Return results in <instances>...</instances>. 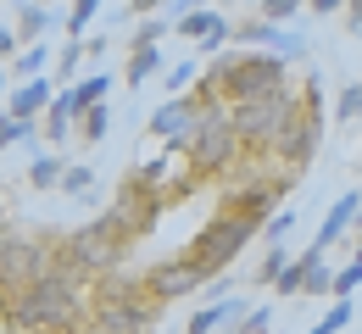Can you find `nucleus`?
I'll return each mask as SVG.
<instances>
[{
  "instance_id": "9b49d317",
  "label": "nucleus",
  "mask_w": 362,
  "mask_h": 334,
  "mask_svg": "<svg viewBox=\"0 0 362 334\" xmlns=\"http://www.w3.org/2000/svg\"><path fill=\"white\" fill-rule=\"evenodd\" d=\"M195 117H201V100L195 95H168L156 112H151V140H162L168 150H179L184 140H189V129H195Z\"/></svg>"
},
{
  "instance_id": "20e7f679",
  "label": "nucleus",
  "mask_w": 362,
  "mask_h": 334,
  "mask_svg": "<svg viewBox=\"0 0 362 334\" xmlns=\"http://www.w3.org/2000/svg\"><path fill=\"white\" fill-rule=\"evenodd\" d=\"M223 106L234 100H257V95H273L290 84V61H279L268 50H228V56H212V73H201Z\"/></svg>"
},
{
  "instance_id": "f704fd0d",
  "label": "nucleus",
  "mask_w": 362,
  "mask_h": 334,
  "mask_svg": "<svg viewBox=\"0 0 362 334\" xmlns=\"http://www.w3.org/2000/svg\"><path fill=\"white\" fill-rule=\"evenodd\" d=\"M11 56H17V34H11V28H6V23H0V67H6V61H11Z\"/></svg>"
},
{
  "instance_id": "393cba45",
  "label": "nucleus",
  "mask_w": 362,
  "mask_h": 334,
  "mask_svg": "<svg viewBox=\"0 0 362 334\" xmlns=\"http://www.w3.org/2000/svg\"><path fill=\"white\" fill-rule=\"evenodd\" d=\"M351 318H357V306H351V295H334V306L317 318L307 334H340V329H351Z\"/></svg>"
},
{
  "instance_id": "c756f323",
  "label": "nucleus",
  "mask_w": 362,
  "mask_h": 334,
  "mask_svg": "<svg viewBox=\"0 0 362 334\" xmlns=\"http://www.w3.org/2000/svg\"><path fill=\"white\" fill-rule=\"evenodd\" d=\"M301 11V0H257V17L262 23H290Z\"/></svg>"
},
{
  "instance_id": "b1692460",
  "label": "nucleus",
  "mask_w": 362,
  "mask_h": 334,
  "mask_svg": "<svg viewBox=\"0 0 362 334\" xmlns=\"http://www.w3.org/2000/svg\"><path fill=\"white\" fill-rule=\"evenodd\" d=\"M100 6H106V0H73L67 17H62V34H67V40H84V28L100 17Z\"/></svg>"
},
{
  "instance_id": "9d476101",
  "label": "nucleus",
  "mask_w": 362,
  "mask_h": 334,
  "mask_svg": "<svg viewBox=\"0 0 362 334\" xmlns=\"http://www.w3.org/2000/svg\"><path fill=\"white\" fill-rule=\"evenodd\" d=\"M139 285H145V295L156 301V306H173V301H184V295H195V290H206L212 279L189 262V256H168V262H156V268H145L139 273Z\"/></svg>"
},
{
  "instance_id": "c85d7f7f",
  "label": "nucleus",
  "mask_w": 362,
  "mask_h": 334,
  "mask_svg": "<svg viewBox=\"0 0 362 334\" xmlns=\"http://www.w3.org/2000/svg\"><path fill=\"white\" fill-rule=\"evenodd\" d=\"M296 223H301V212H296V206H284V212H273L268 223H262V234H257V239H268V245H284Z\"/></svg>"
},
{
  "instance_id": "39448f33",
  "label": "nucleus",
  "mask_w": 362,
  "mask_h": 334,
  "mask_svg": "<svg viewBox=\"0 0 362 334\" xmlns=\"http://www.w3.org/2000/svg\"><path fill=\"white\" fill-rule=\"evenodd\" d=\"M257 234H262V223H257V217H245V212H212V223L189 239L179 256H189L206 279H218V273L234 268V256H240Z\"/></svg>"
},
{
  "instance_id": "4c0bfd02",
  "label": "nucleus",
  "mask_w": 362,
  "mask_h": 334,
  "mask_svg": "<svg viewBox=\"0 0 362 334\" xmlns=\"http://www.w3.org/2000/svg\"><path fill=\"white\" fill-rule=\"evenodd\" d=\"M6 90H11V84H6V67H0V106H6Z\"/></svg>"
},
{
  "instance_id": "423d86ee",
  "label": "nucleus",
  "mask_w": 362,
  "mask_h": 334,
  "mask_svg": "<svg viewBox=\"0 0 362 334\" xmlns=\"http://www.w3.org/2000/svg\"><path fill=\"white\" fill-rule=\"evenodd\" d=\"M296 106L301 95L284 84V90H273V95H257V100H234L228 106V123H234V140L240 145H257V150H268L279 140V129L296 117Z\"/></svg>"
},
{
  "instance_id": "2eb2a0df",
  "label": "nucleus",
  "mask_w": 362,
  "mask_h": 334,
  "mask_svg": "<svg viewBox=\"0 0 362 334\" xmlns=\"http://www.w3.org/2000/svg\"><path fill=\"white\" fill-rule=\"evenodd\" d=\"M50 28H56V11H50L45 0H17V23H11V34H17V50L34 45V40H45Z\"/></svg>"
},
{
  "instance_id": "72a5a7b5",
  "label": "nucleus",
  "mask_w": 362,
  "mask_h": 334,
  "mask_svg": "<svg viewBox=\"0 0 362 334\" xmlns=\"http://www.w3.org/2000/svg\"><path fill=\"white\" fill-rule=\"evenodd\" d=\"M168 0H129V17H156Z\"/></svg>"
},
{
  "instance_id": "4be33fe9",
  "label": "nucleus",
  "mask_w": 362,
  "mask_h": 334,
  "mask_svg": "<svg viewBox=\"0 0 362 334\" xmlns=\"http://www.w3.org/2000/svg\"><path fill=\"white\" fill-rule=\"evenodd\" d=\"M162 84H168V95H189L201 84V56H184L173 67H162Z\"/></svg>"
},
{
  "instance_id": "79ce46f5",
  "label": "nucleus",
  "mask_w": 362,
  "mask_h": 334,
  "mask_svg": "<svg viewBox=\"0 0 362 334\" xmlns=\"http://www.w3.org/2000/svg\"><path fill=\"white\" fill-rule=\"evenodd\" d=\"M351 262H362V234H357V256H351Z\"/></svg>"
},
{
  "instance_id": "aec40b11",
  "label": "nucleus",
  "mask_w": 362,
  "mask_h": 334,
  "mask_svg": "<svg viewBox=\"0 0 362 334\" xmlns=\"http://www.w3.org/2000/svg\"><path fill=\"white\" fill-rule=\"evenodd\" d=\"M11 145H28V150L40 156V123H23V117H6V112H0V156H6Z\"/></svg>"
},
{
  "instance_id": "412c9836",
  "label": "nucleus",
  "mask_w": 362,
  "mask_h": 334,
  "mask_svg": "<svg viewBox=\"0 0 362 334\" xmlns=\"http://www.w3.org/2000/svg\"><path fill=\"white\" fill-rule=\"evenodd\" d=\"M73 134H78V145H100L106 134H112V106L100 100V106H90V112H78V129H73Z\"/></svg>"
},
{
  "instance_id": "7ed1b4c3",
  "label": "nucleus",
  "mask_w": 362,
  "mask_h": 334,
  "mask_svg": "<svg viewBox=\"0 0 362 334\" xmlns=\"http://www.w3.org/2000/svg\"><path fill=\"white\" fill-rule=\"evenodd\" d=\"M129 245H134V234L123 229V217L117 212H100L90 223H78L67 239H56V262H67L73 273H84L95 285L100 273H117L129 262Z\"/></svg>"
},
{
  "instance_id": "37998d69",
  "label": "nucleus",
  "mask_w": 362,
  "mask_h": 334,
  "mask_svg": "<svg viewBox=\"0 0 362 334\" xmlns=\"http://www.w3.org/2000/svg\"><path fill=\"white\" fill-rule=\"evenodd\" d=\"M45 6H56V0H45Z\"/></svg>"
},
{
  "instance_id": "a19ab883",
  "label": "nucleus",
  "mask_w": 362,
  "mask_h": 334,
  "mask_svg": "<svg viewBox=\"0 0 362 334\" xmlns=\"http://www.w3.org/2000/svg\"><path fill=\"white\" fill-rule=\"evenodd\" d=\"M351 229H357V234H362V206H357V223H351Z\"/></svg>"
},
{
  "instance_id": "c9c22d12",
  "label": "nucleus",
  "mask_w": 362,
  "mask_h": 334,
  "mask_svg": "<svg viewBox=\"0 0 362 334\" xmlns=\"http://www.w3.org/2000/svg\"><path fill=\"white\" fill-rule=\"evenodd\" d=\"M301 6H313L317 17H334V11H340V6H346V0H301Z\"/></svg>"
},
{
  "instance_id": "473e14b6",
  "label": "nucleus",
  "mask_w": 362,
  "mask_h": 334,
  "mask_svg": "<svg viewBox=\"0 0 362 334\" xmlns=\"http://www.w3.org/2000/svg\"><path fill=\"white\" fill-rule=\"evenodd\" d=\"M201 6H206V0H168V6H162V17H168V28H173V23H184V17H189V11H201Z\"/></svg>"
},
{
  "instance_id": "dca6fc26",
  "label": "nucleus",
  "mask_w": 362,
  "mask_h": 334,
  "mask_svg": "<svg viewBox=\"0 0 362 334\" xmlns=\"http://www.w3.org/2000/svg\"><path fill=\"white\" fill-rule=\"evenodd\" d=\"M73 129H78L73 95H67V90H56V95H50V106H45V117H40V140L62 145V140H73Z\"/></svg>"
},
{
  "instance_id": "6ab92c4d",
  "label": "nucleus",
  "mask_w": 362,
  "mask_h": 334,
  "mask_svg": "<svg viewBox=\"0 0 362 334\" xmlns=\"http://www.w3.org/2000/svg\"><path fill=\"white\" fill-rule=\"evenodd\" d=\"M67 95H73V112H90L112 95V73H84L78 84H67Z\"/></svg>"
},
{
  "instance_id": "58836bf2",
  "label": "nucleus",
  "mask_w": 362,
  "mask_h": 334,
  "mask_svg": "<svg viewBox=\"0 0 362 334\" xmlns=\"http://www.w3.org/2000/svg\"><path fill=\"white\" fill-rule=\"evenodd\" d=\"M218 334H245V329H240V318H234V323H228V329H218Z\"/></svg>"
},
{
  "instance_id": "f03ea898",
  "label": "nucleus",
  "mask_w": 362,
  "mask_h": 334,
  "mask_svg": "<svg viewBox=\"0 0 362 334\" xmlns=\"http://www.w3.org/2000/svg\"><path fill=\"white\" fill-rule=\"evenodd\" d=\"M156 301L145 295V285H139V273H100L90 285V323L84 329L90 334H151V323H156Z\"/></svg>"
},
{
  "instance_id": "5701e85b",
  "label": "nucleus",
  "mask_w": 362,
  "mask_h": 334,
  "mask_svg": "<svg viewBox=\"0 0 362 334\" xmlns=\"http://www.w3.org/2000/svg\"><path fill=\"white\" fill-rule=\"evenodd\" d=\"M62 167H67V156L40 150V156L28 162V184H34V190H56V184H62Z\"/></svg>"
},
{
  "instance_id": "4468645a",
  "label": "nucleus",
  "mask_w": 362,
  "mask_h": 334,
  "mask_svg": "<svg viewBox=\"0 0 362 334\" xmlns=\"http://www.w3.org/2000/svg\"><path fill=\"white\" fill-rule=\"evenodd\" d=\"M245 306H251L245 295H218V301H206V306H195L184 329H189V334H218V329H228L234 318H245Z\"/></svg>"
},
{
  "instance_id": "a211bd4d",
  "label": "nucleus",
  "mask_w": 362,
  "mask_h": 334,
  "mask_svg": "<svg viewBox=\"0 0 362 334\" xmlns=\"http://www.w3.org/2000/svg\"><path fill=\"white\" fill-rule=\"evenodd\" d=\"M50 56H56V50H50L45 40H34V45H23L11 61H6V73H17V78H45V73H50Z\"/></svg>"
},
{
  "instance_id": "6e6552de",
  "label": "nucleus",
  "mask_w": 362,
  "mask_h": 334,
  "mask_svg": "<svg viewBox=\"0 0 362 334\" xmlns=\"http://www.w3.org/2000/svg\"><path fill=\"white\" fill-rule=\"evenodd\" d=\"M56 268V239H6V251H0V306L17 295L23 285H34L40 273Z\"/></svg>"
},
{
  "instance_id": "f3484780",
  "label": "nucleus",
  "mask_w": 362,
  "mask_h": 334,
  "mask_svg": "<svg viewBox=\"0 0 362 334\" xmlns=\"http://www.w3.org/2000/svg\"><path fill=\"white\" fill-rule=\"evenodd\" d=\"M162 67H168V50H162V45H134V50H129V61H123V90L151 84Z\"/></svg>"
},
{
  "instance_id": "bb28decb",
  "label": "nucleus",
  "mask_w": 362,
  "mask_h": 334,
  "mask_svg": "<svg viewBox=\"0 0 362 334\" xmlns=\"http://www.w3.org/2000/svg\"><path fill=\"white\" fill-rule=\"evenodd\" d=\"M290 256H296L290 245H268V251H262V262H257V285H268V290H273V279L290 268Z\"/></svg>"
},
{
  "instance_id": "f257e3e1",
  "label": "nucleus",
  "mask_w": 362,
  "mask_h": 334,
  "mask_svg": "<svg viewBox=\"0 0 362 334\" xmlns=\"http://www.w3.org/2000/svg\"><path fill=\"white\" fill-rule=\"evenodd\" d=\"M11 334H78L90 323V279L73 273L67 262H56L34 285H23L0 306Z\"/></svg>"
},
{
  "instance_id": "0eeeda50",
  "label": "nucleus",
  "mask_w": 362,
  "mask_h": 334,
  "mask_svg": "<svg viewBox=\"0 0 362 334\" xmlns=\"http://www.w3.org/2000/svg\"><path fill=\"white\" fill-rule=\"evenodd\" d=\"M317 140H323V112H317V78L301 90V106H296V117L279 129V140L268 145L273 162H284V167H307L313 162Z\"/></svg>"
},
{
  "instance_id": "ea45409f",
  "label": "nucleus",
  "mask_w": 362,
  "mask_h": 334,
  "mask_svg": "<svg viewBox=\"0 0 362 334\" xmlns=\"http://www.w3.org/2000/svg\"><path fill=\"white\" fill-rule=\"evenodd\" d=\"M6 239H11V229H6V223H0V251H6Z\"/></svg>"
},
{
  "instance_id": "1a4fd4ad",
  "label": "nucleus",
  "mask_w": 362,
  "mask_h": 334,
  "mask_svg": "<svg viewBox=\"0 0 362 334\" xmlns=\"http://www.w3.org/2000/svg\"><path fill=\"white\" fill-rule=\"evenodd\" d=\"M228 45L234 50H268V56H279V61H301V56H307V34L290 28V23L245 17V23H228Z\"/></svg>"
},
{
  "instance_id": "f8f14e48",
  "label": "nucleus",
  "mask_w": 362,
  "mask_h": 334,
  "mask_svg": "<svg viewBox=\"0 0 362 334\" xmlns=\"http://www.w3.org/2000/svg\"><path fill=\"white\" fill-rule=\"evenodd\" d=\"M50 95H56V84L50 78H23L17 90H6V117H23V123H40L45 117V106H50Z\"/></svg>"
},
{
  "instance_id": "2f4dec72",
  "label": "nucleus",
  "mask_w": 362,
  "mask_h": 334,
  "mask_svg": "<svg viewBox=\"0 0 362 334\" xmlns=\"http://www.w3.org/2000/svg\"><path fill=\"white\" fill-rule=\"evenodd\" d=\"M357 285H362V262H346V268L334 273V290H329V295H351Z\"/></svg>"
},
{
  "instance_id": "ddd939ff",
  "label": "nucleus",
  "mask_w": 362,
  "mask_h": 334,
  "mask_svg": "<svg viewBox=\"0 0 362 334\" xmlns=\"http://www.w3.org/2000/svg\"><path fill=\"white\" fill-rule=\"evenodd\" d=\"M357 206H362V190H346V195H340V201L323 212V223H317L313 251H323V256H329V251H334V239H340L346 229H351V223H357Z\"/></svg>"
},
{
  "instance_id": "e433bc0d",
  "label": "nucleus",
  "mask_w": 362,
  "mask_h": 334,
  "mask_svg": "<svg viewBox=\"0 0 362 334\" xmlns=\"http://www.w3.org/2000/svg\"><path fill=\"white\" fill-rule=\"evenodd\" d=\"M346 23H351V34H362V0H346Z\"/></svg>"
},
{
  "instance_id": "a878e982",
  "label": "nucleus",
  "mask_w": 362,
  "mask_h": 334,
  "mask_svg": "<svg viewBox=\"0 0 362 334\" xmlns=\"http://www.w3.org/2000/svg\"><path fill=\"white\" fill-rule=\"evenodd\" d=\"M56 190H67V195H78V201H84V195L95 190V167H90V162H67V167H62V184H56Z\"/></svg>"
},
{
  "instance_id": "7c9ffc66",
  "label": "nucleus",
  "mask_w": 362,
  "mask_h": 334,
  "mask_svg": "<svg viewBox=\"0 0 362 334\" xmlns=\"http://www.w3.org/2000/svg\"><path fill=\"white\" fill-rule=\"evenodd\" d=\"M334 117H340V123L362 117V84H346V90H340V100H334Z\"/></svg>"
},
{
  "instance_id": "cd10ccee",
  "label": "nucleus",
  "mask_w": 362,
  "mask_h": 334,
  "mask_svg": "<svg viewBox=\"0 0 362 334\" xmlns=\"http://www.w3.org/2000/svg\"><path fill=\"white\" fill-rule=\"evenodd\" d=\"M162 34H173L162 11H156V17H139V28L129 34V40H123V50H134V45H162Z\"/></svg>"
}]
</instances>
